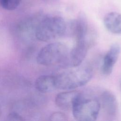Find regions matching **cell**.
I'll list each match as a JSON object with an SVG mask.
<instances>
[{
    "instance_id": "1",
    "label": "cell",
    "mask_w": 121,
    "mask_h": 121,
    "mask_svg": "<svg viewBox=\"0 0 121 121\" xmlns=\"http://www.w3.org/2000/svg\"><path fill=\"white\" fill-rule=\"evenodd\" d=\"M66 29V22L61 17L42 16L36 26L35 34L39 41L49 42L62 36Z\"/></svg>"
},
{
    "instance_id": "2",
    "label": "cell",
    "mask_w": 121,
    "mask_h": 121,
    "mask_svg": "<svg viewBox=\"0 0 121 121\" xmlns=\"http://www.w3.org/2000/svg\"><path fill=\"white\" fill-rule=\"evenodd\" d=\"M92 75V69L86 66L61 72L54 75L56 88L68 90L82 86L89 81Z\"/></svg>"
},
{
    "instance_id": "3",
    "label": "cell",
    "mask_w": 121,
    "mask_h": 121,
    "mask_svg": "<svg viewBox=\"0 0 121 121\" xmlns=\"http://www.w3.org/2000/svg\"><path fill=\"white\" fill-rule=\"evenodd\" d=\"M100 109L99 98L81 92L71 110L76 120L93 121L97 119Z\"/></svg>"
},
{
    "instance_id": "4",
    "label": "cell",
    "mask_w": 121,
    "mask_h": 121,
    "mask_svg": "<svg viewBox=\"0 0 121 121\" xmlns=\"http://www.w3.org/2000/svg\"><path fill=\"white\" fill-rule=\"evenodd\" d=\"M69 52L67 46L61 42H52L43 47L36 57L37 62L48 66L60 65Z\"/></svg>"
},
{
    "instance_id": "5",
    "label": "cell",
    "mask_w": 121,
    "mask_h": 121,
    "mask_svg": "<svg viewBox=\"0 0 121 121\" xmlns=\"http://www.w3.org/2000/svg\"><path fill=\"white\" fill-rule=\"evenodd\" d=\"M94 41V36H91L84 41L77 42L74 47L68 52L60 66L62 68H76L79 66Z\"/></svg>"
},
{
    "instance_id": "6",
    "label": "cell",
    "mask_w": 121,
    "mask_h": 121,
    "mask_svg": "<svg viewBox=\"0 0 121 121\" xmlns=\"http://www.w3.org/2000/svg\"><path fill=\"white\" fill-rule=\"evenodd\" d=\"M101 108L106 117L110 120L114 119L118 113V106L116 98L110 91H103L99 98Z\"/></svg>"
},
{
    "instance_id": "7",
    "label": "cell",
    "mask_w": 121,
    "mask_h": 121,
    "mask_svg": "<svg viewBox=\"0 0 121 121\" xmlns=\"http://www.w3.org/2000/svg\"><path fill=\"white\" fill-rule=\"evenodd\" d=\"M69 26L76 42L86 40L92 34L89 32L87 20L83 15L71 20L69 23Z\"/></svg>"
},
{
    "instance_id": "8",
    "label": "cell",
    "mask_w": 121,
    "mask_h": 121,
    "mask_svg": "<svg viewBox=\"0 0 121 121\" xmlns=\"http://www.w3.org/2000/svg\"><path fill=\"white\" fill-rule=\"evenodd\" d=\"M121 52V47L118 43L112 44L104 56L101 67L102 72L104 75H110L113 70L114 66L117 61Z\"/></svg>"
},
{
    "instance_id": "9",
    "label": "cell",
    "mask_w": 121,
    "mask_h": 121,
    "mask_svg": "<svg viewBox=\"0 0 121 121\" xmlns=\"http://www.w3.org/2000/svg\"><path fill=\"white\" fill-rule=\"evenodd\" d=\"M80 92L74 89L60 92L55 98L56 105L64 110H72L73 105L80 94Z\"/></svg>"
},
{
    "instance_id": "10",
    "label": "cell",
    "mask_w": 121,
    "mask_h": 121,
    "mask_svg": "<svg viewBox=\"0 0 121 121\" xmlns=\"http://www.w3.org/2000/svg\"><path fill=\"white\" fill-rule=\"evenodd\" d=\"M106 29L114 34H121V14L116 12L107 13L104 18Z\"/></svg>"
},
{
    "instance_id": "11",
    "label": "cell",
    "mask_w": 121,
    "mask_h": 121,
    "mask_svg": "<svg viewBox=\"0 0 121 121\" xmlns=\"http://www.w3.org/2000/svg\"><path fill=\"white\" fill-rule=\"evenodd\" d=\"M35 87L37 90L41 93H48L53 91L57 89L55 76H40L35 81Z\"/></svg>"
},
{
    "instance_id": "12",
    "label": "cell",
    "mask_w": 121,
    "mask_h": 121,
    "mask_svg": "<svg viewBox=\"0 0 121 121\" xmlns=\"http://www.w3.org/2000/svg\"><path fill=\"white\" fill-rule=\"evenodd\" d=\"M21 0H0V7L7 10H13L20 5Z\"/></svg>"
},
{
    "instance_id": "13",
    "label": "cell",
    "mask_w": 121,
    "mask_h": 121,
    "mask_svg": "<svg viewBox=\"0 0 121 121\" xmlns=\"http://www.w3.org/2000/svg\"><path fill=\"white\" fill-rule=\"evenodd\" d=\"M49 120L52 121H65L68 120V118L64 113L60 112H55L50 115Z\"/></svg>"
},
{
    "instance_id": "14",
    "label": "cell",
    "mask_w": 121,
    "mask_h": 121,
    "mask_svg": "<svg viewBox=\"0 0 121 121\" xmlns=\"http://www.w3.org/2000/svg\"><path fill=\"white\" fill-rule=\"evenodd\" d=\"M7 120L8 121H23L24 120L23 117L19 113L16 112H11L7 116Z\"/></svg>"
},
{
    "instance_id": "15",
    "label": "cell",
    "mask_w": 121,
    "mask_h": 121,
    "mask_svg": "<svg viewBox=\"0 0 121 121\" xmlns=\"http://www.w3.org/2000/svg\"><path fill=\"white\" fill-rule=\"evenodd\" d=\"M1 110L0 109V117H1Z\"/></svg>"
}]
</instances>
